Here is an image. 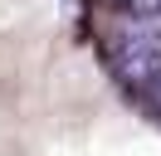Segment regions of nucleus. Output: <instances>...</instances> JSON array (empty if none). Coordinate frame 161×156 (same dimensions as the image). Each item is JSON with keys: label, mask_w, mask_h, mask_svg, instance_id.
Masks as SVG:
<instances>
[{"label": "nucleus", "mask_w": 161, "mask_h": 156, "mask_svg": "<svg viewBox=\"0 0 161 156\" xmlns=\"http://www.w3.org/2000/svg\"><path fill=\"white\" fill-rule=\"evenodd\" d=\"M151 103H156V112H161V73L151 78Z\"/></svg>", "instance_id": "3"}, {"label": "nucleus", "mask_w": 161, "mask_h": 156, "mask_svg": "<svg viewBox=\"0 0 161 156\" xmlns=\"http://www.w3.org/2000/svg\"><path fill=\"white\" fill-rule=\"evenodd\" d=\"M137 15H161V0H127Z\"/></svg>", "instance_id": "2"}, {"label": "nucleus", "mask_w": 161, "mask_h": 156, "mask_svg": "<svg viewBox=\"0 0 161 156\" xmlns=\"http://www.w3.org/2000/svg\"><path fill=\"white\" fill-rule=\"evenodd\" d=\"M112 68L122 83L151 88V78L161 73V15H137L117 20L112 29Z\"/></svg>", "instance_id": "1"}]
</instances>
